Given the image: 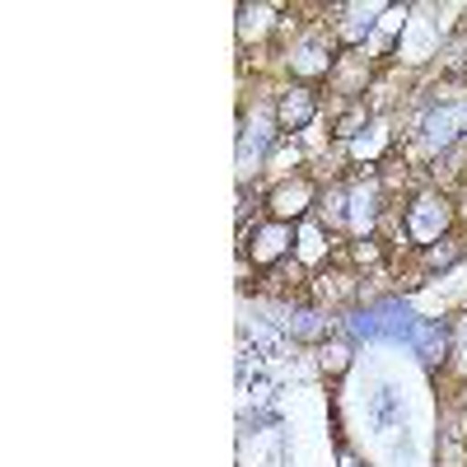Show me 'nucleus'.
Returning <instances> with one entry per match:
<instances>
[{"label": "nucleus", "mask_w": 467, "mask_h": 467, "mask_svg": "<svg viewBox=\"0 0 467 467\" xmlns=\"http://www.w3.org/2000/svg\"><path fill=\"white\" fill-rule=\"evenodd\" d=\"M290 244H295V224L266 220V224H253V239L244 244V253H253L257 266H276L290 257Z\"/></svg>", "instance_id": "nucleus-4"}, {"label": "nucleus", "mask_w": 467, "mask_h": 467, "mask_svg": "<svg viewBox=\"0 0 467 467\" xmlns=\"http://www.w3.org/2000/svg\"><path fill=\"white\" fill-rule=\"evenodd\" d=\"M346 365H350V346H346V341H327V346H323V369L341 374Z\"/></svg>", "instance_id": "nucleus-8"}, {"label": "nucleus", "mask_w": 467, "mask_h": 467, "mask_svg": "<svg viewBox=\"0 0 467 467\" xmlns=\"http://www.w3.org/2000/svg\"><path fill=\"white\" fill-rule=\"evenodd\" d=\"M314 206H318V182L308 178V173H290V178H281L276 187H271V197H266L271 220H285V224L304 220Z\"/></svg>", "instance_id": "nucleus-3"}, {"label": "nucleus", "mask_w": 467, "mask_h": 467, "mask_svg": "<svg viewBox=\"0 0 467 467\" xmlns=\"http://www.w3.org/2000/svg\"><path fill=\"white\" fill-rule=\"evenodd\" d=\"M337 61H341V57H337V37H332V28H308L304 37H295L290 52H285L290 75H295V80H304L308 89H314V80H327Z\"/></svg>", "instance_id": "nucleus-1"}, {"label": "nucleus", "mask_w": 467, "mask_h": 467, "mask_svg": "<svg viewBox=\"0 0 467 467\" xmlns=\"http://www.w3.org/2000/svg\"><path fill=\"white\" fill-rule=\"evenodd\" d=\"M444 224H449V202L435 197V192H420V197H411L407 211H402V229H407V244H411V248L440 244Z\"/></svg>", "instance_id": "nucleus-2"}, {"label": "nucleus", "mask_w": 467, "mask_h": 467, "mask_svg": "<svg viewBox=\"0 0 467 467\" xmlns=\"http://www.w3.org/2000/svg\"><path fill=\"white\" fill-rule=\"evenodd\" d=\"M308 295L318 299V308H337L341 299L356 295V271H318V276L308 281Z\"/></svg>", "instance_id": "nucleus-6"}, {"label": "nucleus", "mask_w": 467, "mask_h": 467, "mask_svg": "<svg viewBox=\"0 0 467 467\" xmlns=\"http://www.w3.org/2000/svg\"><path fill=\"white\" fill-rule=\"evenodd\" d=\"M314 117H318V94L308 89V85H290L281 99H276V127L281 131H304V127H314Z\"/></svg>", "instance_id": "nucleus-5"}, {"label": "nucleus", "mask_w": 467, "mask_h": 467, "mask_svg": "<svg viewBox=\"0 0 467 467\" xmlns=\"http://www.w3.org/2000/svg\"><path fill=\"white\" fill-rule=\"evenodd\" d=\"M365 127H369V108H365V103H350V108L337 117V131H332V136H337V140H356Z\"/></svg>", "instance_id": "nucleus-7"}]
</instances>
